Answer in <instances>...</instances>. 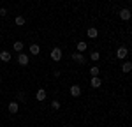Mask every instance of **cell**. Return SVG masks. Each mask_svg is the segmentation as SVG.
Instances as JSON below:
<instances>
[{
	"mask_svg": "<svg viewBox=\"0 0 132 127\" xmlns=\"http://www.w3.org/2000/svg\"><path fill=\"white\" fill-rule=\"evenodd\" d=\"M51 60H55V62H60L62 60V50L60 48H53L51 50Z\"/></svg>",
	"mask_w": 132,
	"mask_h": 127,
	"instance_id": "cell-1",
	"label": "cell"
},
{
	"mask_svg": "<svg viewBox=\"0 0 132 127\" xmlns=\"http://www.w3.org/2000/svg\"><path fill=\"white\" fill-rule=\"evenodd\" d=\"M127 53H129V50H127L125 46H120V48L116 50V57H118L120 60H123V58H127Z\"/></svg>",
	"mask_w": 132,
	"mask_h": 127,
	"instance_id": "cell-2",
	"label": "cell"
},
{
	"mask_svg": "<svg viewBox=\"0 0 132 127\" xmlns=\"http://www.w3.org/2000/svg\"><path fill=\"white\" fill-rule=\"evenodd\" d=\"M120 18H122L123 21H129L132 18V12L129 9H122V11H120Z\"/></svg>",
	"mask_w": 132,
	"mask_h": 127,
	"instance_id": "cell-3",
	"label": "cell"
},
{
	"mask_svg": "<svg viewBox=\"0 0 132 127\" xmlns=\"http://www.w3.org/2000/svg\"><path fill=\"white\" fill-rule=\"evenodd\" d=\"M71 95L72 97H79V95H81V86H79V85H72L71 86Z\"/></svg>",
	"mask_w": 132,
	"mask_h": 127,
	"instance_id": "cell-4",
	"label": "cell"
},
{
	"mask_svg": "<svg viewBox=\"0 0 132 127\" xmlns=\"http://www.w3.org/2000/svg\"><path fill=\"white\" fill-rule=\"evenodd\" d=\"M7 109H9V113H18V109H20V104L16 102V101H12V102H9V106H7Z\"/></svg>",
	"mask_w": 132,
	"mask_h": 127,
	"instance_id": "cell-5",
	"label": "cell"
},
{
	"mask_svg": "<svg viewBox=\"0 0 132 127\" xmlns=\"http://www.w3.org/2000/svg\"><path fill=\"white\" fill-rule=\"evenodd\" d=\"M90 85L93 86V88H99L102 85V80L99 78V76H92V80H90Z\"/></svg>",
	"mask_w": 132,
	"mask_h": 127,
	"instance_id": "cell-6",
	"label": "cell"
},
{
	"mask_svg": "<svg viewBox=\"0 0 132 127\" xmlns=\"http://www.w3.org/2000/svg\"><path fill=\"white\" fill-rule=\"evenodd\" d=\"M18 64L20 65H28V55H25V53H20V57H18Z\"/></svg>",
	"mask_w": 132,
	"mask_h": 127,
	"instance_id": "cell-7",
	"label": "cell"
},
{
	"mask_svg": "<svg viewBox=\"0 0 132 127\" xmlns=\"http://www.w3.org/2000/svg\"><path fill=\"white\" fill-rule=\"evenodd\" d=\"M72 60H74V62H78V64H85V57H83L79 51H78V53H72Z\"/></svg>",
	"mask_w": 132,
	"mask_h": 127,
	"instance_id": "cell-8",
	"label": "cell"
},
{
	"mask_svg": "<svg viewBox=\"0 0 132 127\" xmlns=\"http://www.w3.org/2000/svg\"><path fill=\"white\" fill-rule=\"evenodd\" d=\"M46 90H44V88H39V90H37V94H35V99H37V101H44V99H46Z\"/></svg>",
	"mask_w": 132,
	"mask_h": 127,
	"instance_id": "cell-9",
	"label": "cell"
},
{
	"mask_svg": "<svg viewBox=\"0 0 132 127\" xmlns=\"http://www.w3.org/2000/svg\"><path fill=\"white\" fill-rule=\"evenodd\" d=\"M86 34H88V37H90V39H97V35H99V30L92 27V28H88V32H86Z\"/></svg>",
	"mask_w": 132,
	"mask_h": 127,
	"instance_id": "cell-10",
	"label": "cell"
},
{
	"mask_svg": "<svg viewBox=\"0 0 132 127\" xmlns=\"http://www.w3.org/2000/svg\"><path fill=\"white\" fill-rule=\"evenodd\" d=\"M0 60H2V62H9L11 60V53L9 51H0Z\"/></svg>",
	"mask_w": 132,
	"mask_h": 127,
	"instance_id": "cell-11",
	"label": "cell"
},
{
	"mask_svg": "<svg viewBox=\"0 0 132 127\" xmlns=\"http://www.w3.org/2000/svg\"><path fill=\"white\" fill-rule=\"evenodd\" d=\"M122 71H123V73H130V71H132V62L127 60L125 64H122Z\"/></svg>",
	"mask_w": 132,
	"mask_h": 127,
	"instance_id": "cell-12",
	"label": "cell"
},
{
	"mask_svg": "<svg viewBox=\"0 0 132 127\" xmlns=\"http://www.w3.org/2000/svg\"><path fill=\"white\" fill-rule=\"evenodd\" d=\"M28 50H30L32 55H39V53H41V48H39V44H32Z\"/></svg>",
	"mask_w": 132,
	"mask_h": 127,
	"instance_id": "cell-13",
	"label": "cell"
},
{
	"mask_svg": "<svg viewBox=\"0 0 132 127\" xmlns=\"http://www.w3.org/2000/svg\"><path fill=\"white\" fill-rule=\"evenodd\" d=\"M76 48H78V51H79V53H83V51H85V50H86V48H88V46H86V42H78V46H76Z\"/></svg>",
	"mask_w": 132,
	"mask_h": 127,
	"instance_id": "cell-14",
	"label": "cell"
},
{
	"mask_svg": "<svg viewBox=\"0 0 132 127\" xmlns=\"http://www.w3.org/2000/svg\"><path fill=\"white\" fill-rule=\"evenodd\" d=\"M14 23H16L18 27H23V25H25V18H23V16H16V20H14Z\"/></svg>",
	"mask_w": 132,
	"mask_h": 127,
	"instance_id": "cell-15",
	"label": "cell"
},
{
	"mask_svg": "<svg viewBox=\"0 0 132 127\" xmlns=\"http://www.w3.org/2000/svg\"><path fill=\"white\" fill-rule=\"evenodd\" d=\"M90 58H92V60H93V62H97V60L101 58V53H99V51H92Z\"/></svg>",
	"mask_w": 132,
	"mask_h": 127,
	"instance_id": "cell-16",
	"label": "cell"
},
{
	"mask_svg": "<svg viewBox=\"0 0 132 127\" xmlns=\"http://www.w3.org/2000/svg\"><path fill=\"white\" fill-rule=\"evenodd\" d=\"M21 50H23V42L16 41V42H14V51H21Z\"/></svg>",
	"mask_w": 132,
	"mask_h": 127,
	"instance_id": "cell-17",
	"label": "cell"
},
{
	"mask_svg": "<svg viewBox=\"0 0 132 127\" xmlns=\"http://www.w3.org/2000/svg\"><path fill=\"white\" fill-rule=\"evenodd\" d=\"M90 74H92V76H99V67H97V65L90 67Z\"/></svg>",
	"mask_w": 132,
	"mask_h": 127,
	"instance_id": "cell-18",
	"label": "cell"
},
{
	"mask_svg": "<svg viewBox=\"0 0 132 127\" xmlns=\"http://www.w3.org/2000/svg\"><path fill=\"white\" fill-rule=\"evenodd\" d=\"M51 108H53L55 111H56V109H60V102H58V101H53V102H51Z\"/></svg>",
	"mask_w": 132,
	"mask_h": 127,
	"instance_id": "cell-19",
	"label": "cell"
},
{
	"mask_svg": "<svg viewBox=\"0 0 132 127\" xmlns=\"http://www.w3.org/2000/svg\"><path fill=\"white\" fill-rule=\"evenodd\" d=\"M5 14H7V9L2 7V9H0V16H5Z\"/></svg>",
	"mask_w": 132,
	"mask_h": 127,
	"instance_id": "cell-20",
	"label": "cell"
},
{
	"mask_svg": "<svg viewBox=\"0 0 132 127\" xmlns=\"http://www.w3.org/2000/svg\"><path fill=\"white\" fill-rule=\"evenodd\" d=\"M18 99H20V101H23V99H25V95H23V92H18Z\"/></svg>",
	"mask_w": 132,
	"mask_h": 127,
	"instance_id": "cell-21",
	"label": "cell"
},
{
	"mask_svg": "<svg viewBox=\"0 0 132 127\" xmlns=\"http://www.w3.org/2000/svg\"><path fill=\"white\" fill-rule=\"evenodd\" d=\"M0 83H2V78H0Z\"/></svg>",
	"mask_w": 132,
	"mask_h": 127,
	"instance_id": "cell-22",
	"label": "cell"
}]
</instances>
